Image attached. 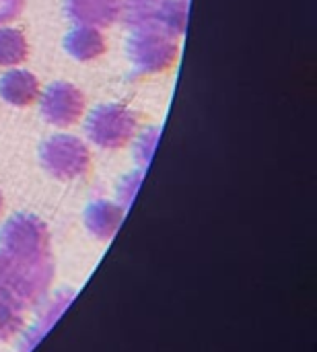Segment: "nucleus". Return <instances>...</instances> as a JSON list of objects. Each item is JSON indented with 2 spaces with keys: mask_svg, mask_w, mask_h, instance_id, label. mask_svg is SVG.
I'll list each match as a JSON object with an SVG mask.
<instances>
[{
  "mask_svg": "<svg viewBox=\"0 0 317 352\" xmlns=\"http://www.w3.org/2000/svg\"><path fill=\"white\" fill-rule=\"evenodd\" d=\"M0 252L14 264H29L50 258L47 225L29 212L10 217L0 227Z\"/></svg>",
  "mask_w": 317,
  "mask_h": 352,
  "instance_id": "1",
  "label": "nucleus"
},
{
  "mask_svg": "<svg viewBox=\"0 0 317 352\" xmlns=\"http://www.w3.org/2000/svg\"><path fill=\"white\" fill-rule=\"evenodd\" d=\"M128 56L138 72L155 74L175 62L177 43L175 37L159 27H136L128 39Z\"/></svg>",
  "mask_w": 317,
  "mask_h": 352,
  "instance_id": "2",
  "label": "nucleus"
},
{
  "mask_svg": "<svg viewBox=\"0 0 317 352\" xmlns=\"http://www.w3.org/2000/svg\"><path fill=\"white\" fill-rule=\"evenodd\" d=\"M39 159L45 171L62 182H70L85 175L91 165V155L87 144L80 138L68 134L52 136L41 146Z\"/></svg>",
  "mask_w": 317,
  "mask_h": 352,
  "instance_id": "3",
  "label": "nucleus"
},
{
  "mask_svg": "<svg viewBox=\"0 0 317 352\" xmlns=\"http://www.w3.org/2000/svg\"><path fill=\"white\" fill-rule=\"evenodd\" d=\"M52 283H54V264L50 262V258L29 264H14L2 297L12 301L21 309L33 307L41 303Z\"/></svg>",
  "mask_w": 317,
  "mask_h": 352,
  "instance_id": "4",
  "label": "nucleus"
},
{
  "mask_svg": "<svg viewBox=\"0 0 317 352\" xmlns=\"http://www.w3.org/2000/svg\"><path fill=\"white\" fill-rule=\"evenodd\" d=\"M136 116L126 105H99L87 120L89 138L101 148H120L136 132Z\"/></svg>",
  "mask_w": 317,
  "mask_h": 352,
  "instance_id": "5",
  "label": "nucleus"
},
{
  "mask_svg": "<svg viewBox=\"0 0 317 352\" xmlns=\"http://www.w3.org/2000/svg\"><path fill=\"white\" fill-rule=\"evenodd\" d=\"M85 109V97L83 93L64 80L52 82L43 97H41V116L45 118V122L66 128L70 124H74Z\"/></svg>",
  "mask_w": 317,
  "mask_h": 352,
  "instance_id": "6",
  "label": "nucleus"
},
{
  "mask_svg": "<svg viewBox=\"0 0 317 352\" xmlns=\"http://www.w3.org/2000/svg\"><path fill=\"white\" fill-rule=\"evenodd\" d=\"M122 221L124 208L111 200H93L85 208V227L99 241H109L122 227Z\"/></svg>",
  "mask_w": 317,
  "mask_h": 352,
  "instance_id": "7",
  "label": "nucleus"
},
{
  "mask_svg": "<svg viewBox=\"0 0 317 352\" xmlns=\"http://www.w3.org/2000/svg\"><path fill=\"white\" fill-rule=\"evenodd\" d=\"M66 14L76 25L107 27L118 19V0H66Z\"/></svg>",
  "mask_w": 317,
  "mask_h": 352,
  "instance_id": "8",
  "label": "nucleus"
},
{
  "mask_svg": "<svg viewBox=\"0 0 317 352\" xmlns=\"http://www.w3.org/2000/svg\"><path fill=\"white\" fill-rule=\"evenodd\" d=\"M0 97L17 107L31 105L39 97V80L29 70H8L4 76H0Z\"/></svg>",
  "mask_w": 317,
  "mask_h": 352,
  "instance_id": "9",
  "label": "nucleus"
},
{
  "mask_svg": "<svg viewBox=\"0 0 317 352\" xmlns=\"http://www.w3.org/2000/svg\"><path fill=\"white\" fill-rule=\"evenodd\" d=\"M64 50L80 62H89L99 58L105 52V37L97 27L76 25L64 37Z\"/></svg>",
  "mask_w": 317,
  "mask_h": 352,
  "instance_id": "10",
  "label": "nucleus"
},
{
  "mask_svg": "<svg viewBox=\"0 0 317 352\" xmlns=\"http://www.w3.org/2000/svg\"><path fill=\"white\" fill-rule=\"evenodd\" d=\"M163 0H118V16L130 27H155Z\"/></svg>",
  "mask_w": 317,
  "mask_h": 352,
  "instance_id": "11",
  "label": "nucleus"
},
{
  "mask_svg": "<svg viewBox=\"0 0 317 352\" xmlns=\"http://www.w3.org/2000/svg\"><path fill=\"white\" fill-rule=\"evenodd\" d=\"M188 0H163L155 27L163 29L171 37H179L188 29Z\"/></svg>",
  "mask_w": 317,
  "mask_h": 352,
  "instance_id": "12",
  "label": "nucleus"
},
{
  "mask_svg": "<svg viewBox=\"0 0 317 352\" xmlns=\"http://www.w3.org/2000/svg\"><path fill=\"white\" fill-rule=\"evenodd\" d=\"M29 54V45L25 35L19 29H0V68L4 66H17L25 62Z\"/></svg>",
  "mask_w": 317,
  "mask_h": 352,
  "instance_id": "13",
  "label": "nucleus"
},
{
  "mask_svg": "<svg viewBox=\"0 0 317 352\" xmlns=\"http://www.w3.org/2000/svg\"><path fill=\"white\" fill-rule=\"evenodd\" d=\"M23 326H25L23 309L17 307L12 301L0 297V342L17 338Z\"/></svg>",
  "mask_w": 317,
  "mask_h": 352,
  "instance_id": "14",
  "label": "nucleus"
},
{
  "mask_svg": "<svg viewBox=\"0 0 317 352\" xmlns=\"http://www.w3.org/2000/svg\"><path fill=\"white\" fill-rule=\"evenodd\" d=\"M159 136H161V130L159 128H149L140 134V138L136 140V146H134V157L136 161L142 165V167H149L153 155H155V148H157V142H159Z\"/></svg>",
  "mask_w": 317,
  "mask_h": 352,
  "instance_id": "15",
  "label": "nucleus"
},
{
  "mask_svg": "<svg viewBox=\"0 0 317 352\" xmlns=\"http://www.w3.org/2000/svg\"><path fill=\"white\" fill-rule=\"evenodd\" d=\"M142 177H144V173L142 171H132V173H128L122 182H120V186H118V200H120V206L126 210L130 204H132V200L136 198V192H138V188H140V184H142Z\"/></svg>",
  "mask_w": 317,
  "mask_h": 352,
  "instance_id": "16",
  "label": "nucleus"
},
{
  "mask_svg": "<svg viewBox=\"0 0 317 352\" xmlns=\"http://www.w3.org/2000/svg\"><path fill=\"white\" fill-rule=\"evenodd\" d=\"M23 10V0H0V25L10 23Z\"/></svg>",
  "mask_w": 317,
  "mask_h": 352,
  "instance_id": "17",
  "label": "nucleus"
},
{
  "mask_svg": "<svg viewBox=\"0 0 317 352\" xmlns=\"http://www.w3.org/2000/svg\"><path fill=\"white\" fill-rule=\"evenodd\" d=\"M12 268H14V262L6 254L0 252V297H2V293L6 289V283H8V276H10Z\"/></svg>",
  "mask_w": 317,
  "mask_h": 352,
  "instance_id": "18",
  "label": "nucleus"
},
{
  "mask_svg": "<svg viewBox=\"0 0 317 352\" xmlns=\"http://www.w3.org/2000/svg\"><path fill=\"white\" fill-rule=\"evenodd\" d=\"M2 204H4V198H2V192H0V210H2Z\"/></svg>",
  "mask_w": 317,
  "mask_h": 352,
  "instance_id": "19",
  "label": "nucleus"
}]
</instances>
